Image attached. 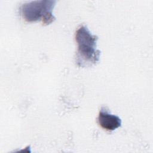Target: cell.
I'll list each match as a JSON object with an SVG mask.
<instances>
[{
    "mask_svg": "<svg viewBox=\"0 0 153 153\" xmlns=\"http://www.w3.org/2000/svg\"><path fill=\"white\" fill-rule=\"evenodd\" d=\"M56 3V1L48 0L26 2L20 7L19 13L27 22L41 20L44 25H48L56 20L52 13Z\"/></svg>",
    "mask_w": 153,
    "mask_h": 153,
    "instance_id": "2",
    "label": "cell"
},
{
    "mask_svg": "<svg viewBox=\"0 0 153 153\" xmlns=\"http://www.w3.org/2000/svg\"><path fill=\"white\" fill-rule=\"evenodd\" d=\"M78 44L76 63L79 67L90 66L96 64L100 58V51L96 49L98 37L91 33L85 25L80 26L75 33Z\"/></svg>",
    "mask_w": 153,
    "mask_h": 153,
    "instance_id": "1",
    "label": "cell"
},
{
    "mask_svg": "<svg viewBox=\"0 0 153 153\" xmlns=\"http://www.w3.org/2000/svg\"><path fill=\"white\" fill-rule=\"evenodd\" d=\"M99 124L104 129L113 131L120 127L121 124L120 118L117 115H112L105 107L100 109L97 118Z\"/></svg>",
    "mask_w": 153,
    "mask_h": 153,
    "instance_id": "3",
    "label": "cell"
}]
</instances>
